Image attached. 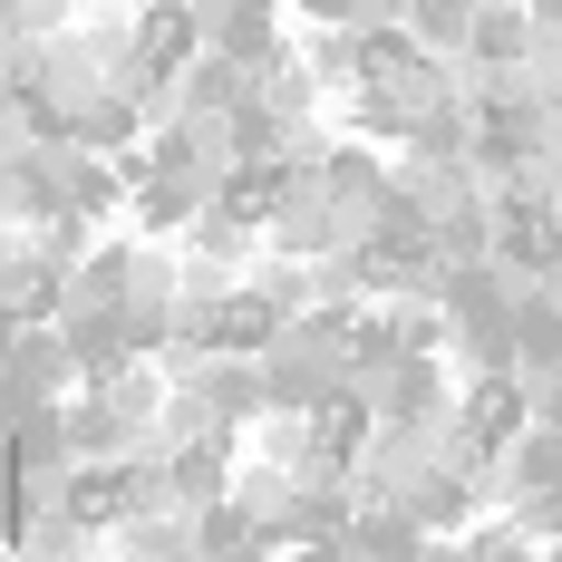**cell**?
<instances>
[{
  "mask_svg": "<svg viewBox=\"0 0 562 562\" xmlns=\"http://www.w3.org/2000/svg\"><path fill=\"white\" fill-rule=\"evenodd\" d=\"M359 485H369V505H397L427 533H447L456 514H475V495L495 485V465L456 437V417H417V427H379L369 437Z\"/></svg>",
  "mask_w": 562,
  "mask_h": 562,
  "instance_id": "1",
  "label": "cell"
},
{
  "mask_svg": "<svg viewBox=\"0 0 562 562\" xmlns=\"http://www.w3.org/2000/svg\"><path fill=\"white\" fill-rule=\"evenodd\" d=\"M349 311H301V321L272 330V349H262L272 407H311V397H330V389H359V330H349Z\"/></svg>",
  "mask_w": 562,
  "mask_h": 562,
  "instance_id": "2",
  "label": "cell"
},
{
  "mask_svg": "<svg viewBox=\"0 0 562 562\" xmlns=\"http://www.w3.org/2000/svg\"><path fill=\"white\" fill-rule=\"evenodd\" d=\"M485 243L505 252V272H524V281H553V262H562L553 184H543V175H524V184H495V194H485Z\"/></svg>",
  "mask_w": 562,
  "mask_h": 562,
  "instance_id": "3",
  "label": "cell"
},
{
  "mask_svg": "<svg viewBox=\"0 0 562 562\" xmlns=\"http://www.w3.org/2000/svg\"><path fill=\"white\" fill-rule=\"evenodd\" d=\"M437 321L465 359H485V369H505V330H514V281L485 272V262H456L437 272Z\"/></svg>",
  "mask_w": 562,
  "mask_h": 562,
  "instance_id": "4",
  "label": "cell"
},
{
  "mask_svg": "<svg viewBox=\"0 0 562 562\" xmlns=\"http://www.w3.org/2000/svg\"><path fill=\"white\" fill-rule=\"evenodd\" d=\"M301 437H311L301 485H349L359 456H369V437H379V417H369V397H359V389H330V397L301 407Z\"/></svg>",
  "mask_w": 562,
  "mask_h": 562,
  "instance_id": "5",
  "label": "cell"
},
{
  "mask_svg": "<svg viewBox=\"0 0 562 562\" xmlns=\"http://www.w3.org/2000/svg\"><path fill=\"white\" fill-rule=\"evenodd\" d=\"M78 389H88V369H78V339L68 330H20L10 339V417H49Z\"/></svg>",
  "mask_w": 562,
  "mask_h": 562,
  "instance_id": "6",
  "label": "cell"
},
{
  "mask_svg": "<svg viewBox=\"0 0 562 562\" xmlns=\"http://www.w3.org/2000/svg\"><path fill=\"white\" fill-rule=\"evenodd\" d=\"M359 397H369V417H379V427L456 417V389H447V359H437V349H407V359H389V369H369Z\"/></svg>",
  "mask_w": 562,
  "mask_h": 562,
  "instance_id": "7",
  "label": "cell"
},
{
  "mask_svg": "<svg viewBox=\"0 0 562 562\" xmlns=\"http://www.w3.org/2000/svg\"><path fill=\"white\" fill-rule=\"evenodd\" d=\"M553 20L543 10H475L465 20V78H514L524 58H543Z\"/></svg>",
  "mask_w": 562,
  "mask_h": 562,
  "instance_id": "8",
  "label": "cell"
},
{
  "mask_svg": "<svg viewBox=\"0 0 562 562\" xmlns=\"http://www.w3.org/2000/svg\"><path fill=\"white\" fill-rule=\"evenodd\" d=\"M204 40H214V58L252 68V78L291 68V40H281V20L262 10V0H243V10H214V20H204Z\"/></svg>",
  "mask_w": 562,
  "mask_h": 562,
  "instance_id": "9",
  "label": "cell"
},
{
  "mask_svg": "<svg viewBox=\"0 0 562 562\" xmlns=\"http://www.w3.org/2000/svg\"><path fill=\"white\" fill-rule=\"evenodd\" d=\"M126 204H136V233H146V243H175V233H184L194 214H204V204H214V184H184V175H146Z\"/></svg>",
  "mask_w": 562,
  "mask_h": 562,
  "instance_id": "10",
  "label": "cell"
},
{
  "mask_svg": "<svg viewBox=\"0 0 562 562\" xmlns=\"http://www.w3.org/2000/svg\"><path fill=\"white\" fill-rule=\"evenodd\" d=\"M233 437H184V447H166V475H175V505H214L233 485V465H224Z\"/></svg>",
  "mask_w": 562,
  "mask_h": 562,
  "instance_id": "11",
  "label": "cell"
},
{
  "mask_svg": "<svg viewBox=\"0 0 562 562\" xmlns=\"http://www.w3.org/2000/svg\"><path fill=\"white\" fill-rule=\"evenodd\" d=\"M553 475H562V447L543 437V427H514V447L495 456V485H524V495H553Z\"/></svg>",
  "mask_w": 562,
  "mask_h": 562,
  "instance_id": "12",
  "label": "cell"
},
{
  "mask_svg": "<svg viewBox=\"0 0 562 562\" xmlns=\"http://www.w3.org/2000/svg\"><path fill=\"white\" fill-rule=\"evenodd\" d=\"M359 40H369V30H321V40H311V88H321V78H330V88H359Z\"/></svg>",
  "mask_w": 562,
  "mask_h": 562,
  "instance_id": "13",
  "label": "cell"
},
{
  "mask_svg": "<svg viewBox=\"0 0 562 562\" xmlns=\"http://www.w3.org/2000/svg\"><path fill=\"white\" fill-rule=\"evenodd\" d=\"M465 20H475L465 0H427V10H417V30H427V40H447V49H465Z\"/></svg>",
  "mask_w": 562,
  "mask_h": 562,
  "instance_id": "14",
  "label": "cell"
}]
</instances>
